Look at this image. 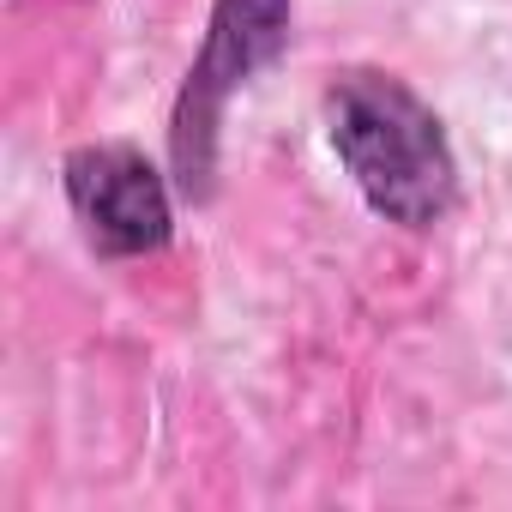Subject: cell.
<instances>
[{
    "instance_id": "6da1fadb",
    "label": "cell",
    "mask_w": 512,
    "mask_h": 512,
    "mask_svg": "<svg viewBox=\"0 0 512 512\" xmlns=\"http://www.w3.org/2000/svg\"><path fill=\"white\" fill-rule=\"evenodd\" d=\"M326 139L374 217L434 229L458 199V157L440 115L392 73H344L326 91Z\"/></svg>"
},
{
    "instance_id": "7a4b0ae2",
    "label": "cell",
    "mask_w": 512,
    "mask_h": 512,
    "mask_svg": "<svg viewBox=\"0 0 512 512\" xmlns=\"http://www.w3.org/2000/svg\"><path fill=\"white\" fill-rule=\"evenodd\" d=\"M284 43H290V0H217L211 7L205 49L187 67V85H181L175 121H169V163H175V181L187 199H211L223 103L266 61H278Z\"/></svg>"
},
{
    "instance_id": "3957f363",
    "label": "cell",
    "mask_w": 512,
    "mask_h": 512,
    "mask_svg": "<svg viewBox=\"0 0 512 512\" xmlns=\"http://www.w3.org/2000/svg\"><path fill=\"white\" fill-rule=\"evenodd\" d=\"M67 205L85 229V241L103 260H139V253H163L175 235L169 187L157 163L133 145H79L61 163Z\"/></svg>"
}]
</instances>
